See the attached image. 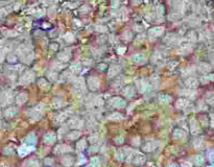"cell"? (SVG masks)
<instances>
[{"label":"cell","mask_w":214,"mask_h":167,"mask_svg":"<svg viewBox=\"0 0 214 167\" xmlns=\"http://www.w3.org/2000/svg\"><path fill=\"white\" fill-rule=\"evenodd\" d=\"M209 123H210V125L214 129V113L210 114V116H209Z\"/></svg>","instance_id":"74e56055"},{"label":"cell","mask_w":214,"mask_h":167,"mask_svg":"<svg viewBox=\"0 0 214 167\" xmlns=\"http://www.w3.org/2000/svg\"><path fill=\"white\" fill-rule=\"evenodd\" d=\"M189 128H190V133H191L192 135H199V134L202 132L201 125H199V121H197L196 119H194V118L190 119Z\"/></svg>","instance_id":"5b68a950"},{"label":"cell","mask_w":214,"mask_h":167,"mask_svg":"<svg viewBox=\"0 0 214 167\" xmlns=\"http://www.w3.org/2000/svg\"><path fill=\"white\" fill-rule=\"evenodd\" d=\"M172 137L175 139H182V138L186 137V132L181 130V129H176L172 133Z\"/></svg>","instance_id":"e0dca14e"},{"label":"cell","mask_w":214,"mask_h":167,"mask_svg":"<svg viewBox=\"0 0 214 167\" xmlns=\"http://www.w3.org/2000/svg\"><path fill=\"white\" fill-rule=\"evenodd\" d=\"M43 113H44V105L43 103H40L38 105L36 108L32 110V118H34L35 120H39L42 116H43Z\"/></svg>","instance_id":"3957f363"},{"label":"cell","mask_w":214,"mask_h":167,"mask_svg":"<svg viewBox=\"0 0 214 167\" xmlns=\"http://www.w3.org/2000/svg\"><path fill=\"white\" fill-rule=\"evenodd\" d=\"M122 141H123V138L122 137H119V138H116V139H115V142L116 143H122Z\"/></svg>","instance_id":"60d3db41"},{"label":"cell","mask_w":214,"mask_h":167,"mask_svg":"<svg viewBox=\"0 0 214 167\" xmlns=\"http://www.w3.org/2000/svg\"><path fill=\"white\" fill-rule=\"evenodd\" d=\"M136 86H137L138 90H139L140 92H142V93L146 92V91H149L150 89V84H147L143 78L136 81Z\"/></svg>","instance_id":"ba28073f"},{"label":"cell","mask_w":214,"mask_h":167,"mask_svg":"<svg viewBox=\"0 0 214 167\" xmlns=\"http://www.w3.org/2000/svg\"><path fill=\"white\" fill-rule=\"evenodd\" d=\"M192 162L194 163V165L196 166H202L205 163V159L202 155H196V156L192 158Z\"/></svg>","instance_id":"d6986e66"},{"label":"cell","mask_w":214,"mask_h":167,"mask_svg":"<svg viewBox=\"0 0 214 167\" xmlns=\"http://www.w3.org/2000/svg\"><path fill=\"white\" fill-rule=\"evenodd\" d=\"M181 93H182V95L187 96L188 98H194L196 97V91H194L193 89H189V88L184 89L183 91H181Z\"/></svg>","instance_id":"ffe728a7"},{"label":"cell","mask_w":214,"mask_h":167,"mask_svg":"<svg viewBox=\"0 0 214 167\" xmlns=\"http://www.w3.org/2000/svg\"><path fill=\"white\" fill-rule=\"evenodd\" d=\"M159 100L162 103H169L171 102V96L168 94H160L159 95Z\"/></svg>","instance_id":"d4e9b609"},{"label":"cell","mask_w":214,"mask_h":167,"mask_svg":"<svg viewBox=\"0 0 214 167\" xmlns=\"http://www.w3.org/2000/svg\"><path fill=\"white\" fill-rule=\"evenodd\" d=\"M19 103H23V102H26V99H27V95L26 94H21L20 95V97H19Z\"/></svg>","instance_id":"d590c367"},{"label":"cell","mask_w":214,"mask_h":167,"mask_svg":"<svg viewBox=\"0 0 214 167\" xmlns=\"http://www.w3.org/2000/svg\"><path fill=\"white\" fill-rule=\"evenodd\" d=\"M100 162H99V158L97 157H92L90 159V162H89V167H99Z\"/></svg>","instance_id":"484cf974"},{"label":"cell","mask_w":214,"mask_h":167,"mask_svg":"<svg viewBox=\"0 0 214 167\" xmlns=\"http://www.w3.org/2000/svg\"><path fill=\"white\" fill-rule=\"evenodd\" d=\"M81 69H82V65L79 64V63H75V64H72L70 66V70H71L72 72H75V73L81 71Z\"/></svg>","instance_id":"4dcf8cb0"},{"label":"cell","mask_w":214,"mask_h":167,"mask_svg":"<svg viewBox=\"0 0 214 167\" xmlns=\"http://www.w3.org/2000/svg\"><path fill=\"white\" fill-rule=\"evenodd\" d=\"M165 167H179V165H177V164H169V165L165 166Z\"/></svg>","instance_id":"b9f144b4"},{"label":"cell","mask_w":214,"mask_h":167,"mask_svg":"<svg viewBox=\"0 0 214 167\" xmlns=\"http://www.w3.org/2000/svg\"><path fill=\"white\" fill-rule=\"evenodd\" d=\"M193 146L196 149H203L204 146V139L202 137H197L196 139L193 140Z\"/></svg>","instance_id":"7402d4cb"},{"label":"cell","mask_w":214,"mask_h":167,"mask_svg":"<svg viewBox=\"0 0 214 167\" xmlns=\"http://www.w3.org/2000/svg\"><path fill=\"white\" fill-rule=\"evenodd\" d=\"M189 105H190V102L186 98H180V99H178L177 102H176V107H177V109L179 110H185L187 109Z\"/></svg>","instance_id":"4fadbf2b"},{"label":"cell","mask_w":214,"mask_h":167,"mask_svg":"<svg viewBox=\"0 0 214 167\" xmlns=\"http://www.w3.org/2000/svg\"><path fill=\"white\" fill-rule=\"evenodd\" d=\"M183 167H188V166H187V164H184V165H183Z\"/></svg>","instance_id":"7bdbcfd3"},{"label":"cell","mask_w":214,"mask_h":167,"mask_svg":"<svg viewBox=\"0 0 214 167\" xmlns=\"http://www.w3.org/2000/svg\"><path fill=\"white\" fill-rule=\"evenodd\" d=\"M72 150V149L70 146L66 144H60L55 149V154H66V152H70Z\"/></svg>","instance_id":"9a60e30c"},{"label":"cell","mask_w":214,"mask_h":167,"mask_svg":"<svg viewBox=\"0 0 214 167\" xmlns=\"http://www.w3.org/2000/svg\"><path fill=\"white\" fill-rule=\"evenodd\" d=\"M133 61L135 63H143L144 62V56H143L141 53H137L133 56Z\"/></svg>","instance_id":"1f68e13d"},{"label":"cell","mask_w":214,"mask_h":167,"mask_svg":"<svg viewBox=\"0 0 214 167\" xmlns=\"http://www.w3.org/2000/svg\"><path fill=\"white\" fill-rule=\"evenodd\" d=\"M64 105H65V103L61 99H55L52 102V108H55V109H60V108L64 107Z\"/></svg>","instance_id":"f546056e"},{"label":"cell","mask_w":214,"mask_h":167,"mask_svg":"<svg viewBox=\"0 0 214 167\" xmlns=\"http://www.w3.org/2000/svg\"><path fill=\"white\" fill-rule=\"evenodd\" d=\"M131 161L134 165L140 166L142 165V164H144V162L146 161V158H145L144 155L141 154V152H134L133 156H132Z\"/></svg>","instance_id":"7a4b0ae2"},{"label":"cell","mask_w":214,"mask_h":167,"mask_svg":"<svg viewBox=\"0 0 214 167\" xmlns=\"http://www.w3.org/2000/svg\"><path fill=\"white\" fill-rule=\"evenodd\" d=\"M34 150V146H29V147H21L20 149V155L23 156V155H26L29 152Z\"/></svg>","instance_id":"836d02e7"},{"label":"cell","mask_w":214,"mask_h":167,"mask_svg":"<svg viewBox=\"0 0 214 167\" xmlns=\"http://www.w3.org/2000/svg\"><path fill=\"white\" fill-rule=\"evenodd\" d=\"M86 146H87L86 140H85V139L79 140V142L76 143V150H77V152H83V150L86 149Z\"/></svg>","instance_id":"4316f807"},{"label":"cell","mask_w":214,"mask_h":167,"mask_svg":"<svg viewBox=\"0 0 214 167\" xmlns=\"http://www.w3.org/2000/svg\"><path fill=\"white\" fill-rule=\"evenodd\" d=\"M110 105H112V107L114 108H117V109H120V108H124L125 107V100L123 99V98L119 97V96H116V97H113L110 99L109 102Z\"/></svg>","instance_id":"8992f818"},{"label":"cell","mask_w":214,"mask_h":167,"mask_svg":"<svg viewBox=\"0 0 214 167\" xmlns=\"http://www.w3.org/2000/svg\"><path fill=\"white\" fill-rule=\"evenodd\" d=\"M149 84L150 86H152L154 89H157L159 87V84H160V79H159V76L157 74H152V76L149 77Z\"/></svg>","instance_id":"ac0fdd59"},{"label":"cell","mask_w":214,"mask_h":167,"mask_svg":"<svg viewBox=\"0 0 214 167\" xmlns=\"http://www.w3.org/2000/svg\"><path fill=\"white\" fill-rule=\"evenodd\" d=\"M39 85H40V87L44 88L45 90L49 88V84H48V82H47L46 79H41V81L39 82Z\"/></svg>","instance_id":"e575fe53"},{"label":"cell","mask_w":214,"mask_h":167,"mask_svg":"<svg viewBox=\"0 0 214 167\" xmlns=\"http://www.w3.org/2000/svg\"><path fill=\"white\" fill-rule=\"evenodd\" d=\"M56 141V135L53 132H48V133L45 134V136H44V142L46 143V144H53Z\"/></svg>","instance_id":"7c38bea8"},{"label":"cell","mask_w":214,"mask_h":167,"mask_svg":"<svg viewBox=\"0 0 214 167\" xmlns=\"http://www.w3.org/2000/svg\"><path fill=\"white\" fill-rule=\"evenodd\" d=\"M199 79L196 78V77H191V76H188L187 79L185 81V86L189 89H196L197 86H199Z\"/></svg>","instance_id":"8fae6325"},{"label":"cell","mask_w":214,"mask_h":167,"mask_svg":"<svg viewBox=\"0 0 214 167\" xmlns=\"http://www.w3.org/2000/svg\"><path fill=\"white\" fill-rule=\"evenodd\" d=\"M208 167H214V165H211V166H208Z\"/></svg>","instance_id":"ee69618b"},{"label":"cell","mask_w":214,"mask_h":167,"mask_svg":"<svg viewBox=\"0 0 214 167\" xmlns=\"http://www.w3.org/2000/svg\"><path fill=\"white\" fill-rule=\"evenodd\" d=\"M79 136H81V132L73 131V132H70V133L67 135V137H68V139H70V140H75V139H77Z\"/></svg>","instance_id":"83f0119b"},{"label":"cell","mask_w":214,"mask_h":167,"mask_svg":"<svg viewBox=\"0 0 214 167\" xmlns=\"http://www.w3.org/2000/svg\"><path fill=\"white\" fill-rule=\"evenodd\" d=\"M122 94L128 98L133 97V96L135 95V88H134V86L129 85V86L124 87V89L122 90Z\"/></svg>","instance_id":"5bb4252c"},{"label":"cell","mask_w":214,"mask_h":167,"mask_svg":"<svg viewBox=\"0 0 214 167\" xmlns=\"http://www.w3.org/2000/svg\"><path fill=\"white\" fill-rule=\"evenodd\" d=\"M73 162H74L73 157H71V156H66V157H64V158L62 159V163H63V165L66 166V167L71 166L72 164H73Z\"/></svg>","instance_id":"44dd1931"},{"label":"cell","mask_w":214,"mask_h":167,"mask_svg":"<svg viewBox=\"0 0 214 167\" xmlns=\"http://www.w3.org/2000/svg\"><path fill=\"white\" fill-rule=\"evenodd\" d=\"M108 119H109V120H122V119H123V115L118 112H115V113H112L111 115H109Z\"/></svg>","instance_id":"603a6c76"},{"label":"cell","mask_w":214,"mask_h":167,"mask_svg":"<svg viewBox=\"0 0 214 167\" xmlns=\"http://www.w3.org/2000/svg\"><path fill=\"white\" fill-rule=\"evenodd\" d=\"M205 102H206L207 105L214 107V94H212V93L208 94V95L206 96V100H205Z\"/></svg>","instance_id":"f1b7e54d"},{"label":"cell","mask_w":214,"mask_h":167,"mask_svg":"<svg viewBox=\"0 0 214 167\" xmlns=\"http://www.w3.org/2000/svg\"><path fill=\"white\" fill-rule=\"evenodd\" d=\"M68 126L73 129V130H79L84 126V121L83 119L79 118V117H74V118H71L68 121Z\"/></svg>","instance_id":"277c9868"},{"label":"cell","mask_w":214,"mask_h":167,"mask_svg":"<svg viewBox=\"0 0 214 167\" xmlns=\"http://www.w3.org/2000/svg\"><path fill=\"white\" fill-rule=\"evenodd\" d=\"M159 146V142L156 140H149L142 145L141 149L144 152H152Z\"/></svg>","instance_id":"6da1fadb"},{"label":"cell","mask_w":214,"mask_h":167,"mask_svg":"<svg viewBox=\"0 0 214 167\" xmlns=\"http://www.w3.org/2000/svg\"><path fill=\"white\" fill-rule=\"evenodd\" d=\"M25 141H26L28 144L34 145L35 143H36V136H35L34 134H30V135L27 136V138H26V140H25Z\"/></svg>","instance_id":"d6a6232c"},{"label":"cell","mask_w":214,"mask_h":167,"mask_svg":"<svg viewBox=\"0 0 214 167\" xmlns=\"http://www.w3.org/2000/svg\"><path fill=\"white\" fill-rule=\"evenodd\" d=\"M140 139L139 138H135V139H133V141H132V142H133V144L135 145V146H138V145H140Z\"/></svg>","instance_id":"f35d334b"},{"label":"cell","mask_w":214,"mask_h":167,"mask_svg":"<svg viewBox=\"0 0 214 167\" xmlns=\"http://www.w3.org/2000/svg\"><path fill=\"white\" fill-rule=\"evenodd\" d=\"M87 85H88L89 89H90L91 91H96L98 90V88H99V81H98V78L96 76H90L88 78V81H87Z\"/></svg>","instance_id":"52a82bcc"},{"label":"cell","mask_w":214,"mask_h":167,"mask_svg":"<svg viewBox=\"0 0 214 167\" xmlns=\"http://www.w3.org/2000/svg\"><path fill=\"white\" fill-rule=\"evenodd\" d=\"M120 70H121V67L119 65L110 66V68L108 69V77H109V78H113V77L116 76V75L120 72Z\"/></svg>","instance_id":"30bf717a"},{"label":"cell","mask_w":214,"mask_h":167,"mask_svg":"<svg viewBox=\"0 0 214 167\" xmlns=\"http://www.w3.org/2000/svg\"><path fill=\"white\" fill-rule=\"evenodd\" d=\"M97 140H98V137L96 135L90 136V138H89V141L91 142V144H94L95 142H97Z\"/></svg>","instance_id":"8d00e7d4"},{"label":"cell","mask_w":214,"mask_h":167,"mask_svg":"<svg viewBox=\"0 0 214 167\" xmlns=\"http://www.w3.org/2000/svg\"><path fill=\"white\" fill-rule=\"evenodd\" d=\"M209 159H210L211 162H213V163H214V150L210 152V155H209Z\"/></svg>","instance_id":"ab89813d"},{"label":"cell","mask_w":214,"mask_h":167,"mask_svg":"<svg viewBox=\"0 0 214 167\" xmlns=\"http://www.w3.org/2000/svg\"><path fill=\"white\" fill-rule=\"evenodd\" d=\"M68 114L67 113H60V114H58L55 117V123H62L63 121L65 120L66 118H67Z\"/></svg>","instance_id":"cb8c5ba5"},{"label":"cell","mask_w":214,"mask_h":167,"mask_svg":"<svg viewBox=\"0 0 214 167\" xmlns=\"http://www.w3.org/2000/svg\"><path fill=\"white\" fill-rule=\"evenodd\" d=\"M197 69H199V71L203 74H208L212 71V67H211V65L208 64V63H206V62L199 63V66H197Z\"/></svg>","instance_id":"9c48e42d"},{"label":"cell","mask_w":214,"mask_h":167,"mask_svg":"<svg viewBox=\"0 0 214 167\" xmlns=\"http://www.w3.org/2000/svg\"><path fill=\"white\" fill-rule=\"evenodd\" d=\"M74 89L77 91H84L85 89V82L82 77H79L74 81Z\"/></svg>","instance_id":"2e32d148"}]
</instances>
